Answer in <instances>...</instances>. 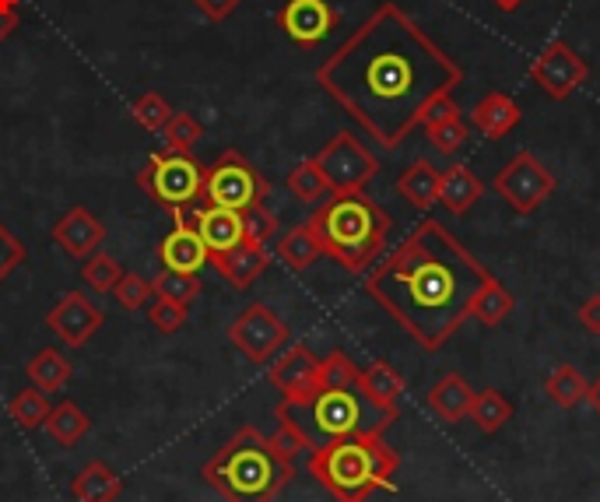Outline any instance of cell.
I'll list each match as a JSON object with an SVG mask.
<instances>
[{"mask_svg": "<svg viewBox=\"0 0 600 502\" xmlns=\"http://www.w3.org/2000/svg\"><path fill=\"white\" fill-rule=\"evenodd\" d=\"M460 82L456 60L393 0L316 67V85L387 151L404 145L422 127L425 109L439 95H453Z\"/></svg>", "mask_w": 600, "mask_h": 502, "instance_id": "6da1fadb", "label": "cell"}, {"mask_svg": "<svg viewBox=\"0 0 600 502\" xmlns=\"http://www.w3.org/2000/svg\"><path fill=\"white\" fill-rule=\"evenodd\" d=\"M485 264L460 239L425 218L383 264L366 278V292L425 352H439L464 327L471 299L485 285Z\"/></svg>", "mask_w": 600, "mask_h": 502, "instance_id": "7a4b0ae2", "label": "cell"}, {"mask_svg": "<svg viewBox=\"0 0 600 502\" xmlns=\"http://www.w3.org/2000/svg\"><path fill=\"white\" fill-rule=\"evenodd\" d=\"M298 439L277 426L274 436L246 426L204 464V481L225 502H274L295 478Z\"/></svg>", "mask_w": 600, "mask_h": 502, "instance_id": "3957f363", "label": "cell"}, {"mask_svg": "<svg viewBox=\"0 0 600 502\" xmlns=\"http://www.w3.org/2000/svg\"><path fill=\"white\" fill-rule=\"evenodd\" d=\"M274 415H277V426L288 429L303 450L327 447L348 436L387 432L397 421V415L376 408L358 387H348V390L316 387L303 397H282V405H277Z\"/></svg>", "mask_w": 600, "mask_h": 502, "instance_id": "277c9868", "label": "cell"}, {"mask_svg": "<svg viewBox=\"0 0 600 502\" xmlns=\"http://www.w3.org/2000/svg\"><path fill=\"white\" fill-rule=\"evenodd\" d=\"M319 239V250L351 274H366L387 250L393 218L366 190L330 194L306 222Z\"/></svg>", "mask_w": 600, "mask_h": 502, "instance_id": "5b68a950", "label": "cell"}, {"mask_svg": "<svg viewBox=\"0 0 600 502\" xmlns=\"http://www.w3.org/2000/svg\"><path fill=\"white\" fill-rule=\"evenodd\" d=\"M400 457L383 432L348 436L309 450V474L337 502H366L372 492H397Z\"/></svg>", "mask_w": 600, "mask_h": 502, "instance_id": "8992f818", "label": "cell"}, {"mask_svg": "<svg viewBox=\"0 0 600 502\" xmlns=\"http://www.w3.org/2000/svg\"><path fill=\"white\" fill-rule=\"evenodd\" d=\"M267 190H271L267 179L253 169L250 158L239 148H225L204 169V190H200V200L211 208H225V211L243 215L253 205H264Z\"/></svg>", "mask_w": 600, "mask_h": 502, "instance_id": "52a82bcc", "label": "cell"}, {"mask_svg": "<svg viewBox=\"0 0 600 502\" xmlns=\"http://www.w3.org/2000/svg\"><path fill=\"white\" fill-rule=\"evenodd\" d=\"M204 169L193 155H179V151H155L148 155L145 169L137 172V187H141L158 208H187L200 200L204 190Z\"/></svg>", "mask_w": 600, "mask_h": 502, "instance_id": "ba28073f", "label": "cell"}, {"mask_svg": "<svg viewBox=\"0 0 600 502\" xmlns=\"http://www.w3.org/2000/svg\"><path fill=\"white\" fill-rule=\"evenodd\" d=\"M324 172L330 194H348V190H366L376 172H379V158L369 151V145L351 130H337L319 155L313 158Z\"/></svg>", "mask_w": 600, "mask_h": 502, "instance_id": "9c48e42d", "label": "cell"}, {"mask_svg": "<svg viewBox=\"0 0 600 502\" xmlns=\"http://www.w3.org/2000/svg\"><path fill=\"white\" fill-rule=\"evenodd\" d=\"M288 324L267 303H250L229 327V341L235 345V352H243L253 366H267L288 345Z\"/></svg>", "mask_w": 600, "mask_h": 502, "instance_id": "30bf717a", "label": "cell"}, {"mask_svg": "<svg viewBox=\"0 0 600 502\" xmlns=\"http://www.w3.org/2000/svg\"><path fill=\"white\" fill-rule=\"evenodd\" d=\"M495 194L506 200L516 215H534L555 194V176L530 151L513 155L506 169L495 176Z\"/></svg>", "mask_w": 600, "mask_h": 502, "instance_id": "8fae6325", "label": "cell"}, {"mask_svg": "<svg viewBox=\"0 0 600 502\" xmlns=\"http://www.w3.org/2000/svg\"><path fill=\"white\" fill-rule=\"evenodd\" d=\"M530 77H534V85L541 88L548 98H555V103H562V98H569L579 85L587 82V77H590V67H587V60L579 56L569 43H562V39H555V43H548L541 53L534 56Z\"/></svg>", "mask_w": 600, "mask_h": 502, "instance_id": "7c38bea8", "label": "cell"}, {"mask_svg": "<svg viewBox=\"0 0 600 502\" xmlns=\"http://www.w3.org/2000/svg\"><path fill=\"white\" fill-rule=\"evenodd\" d=\"M103 324H106V313L98 310L85 292L60 295L53 303V310L46 313L50 334L67 348H85L88 341L103 331Z\"/></svg>", "mask_w": 600, "mask_h": 502, "instance_id": "4fadbf2b", "label": "cell"}, {"mask_svg": "<svg viewBox=\"0 0 600 502\" xmlns=\"http://www.w3.org/2000/svg\"><path fill=\"white\" fill-rule=\"evenodd\" d=\"M176 226L183 229H193L200 236V243L208 247V260L232 250L235 243H243V215L239 211H225V208H197V205H187V208H176L172 211Z\"/></svg>", "mask_w": 600, "mask_h": 502, "instance_id": "5bb4252c", "label": "cell"}, {"mask_svg": "<svg viewBox=\"0 0 600 502\" xmlns=\"http://www.w3.org/2000/svg\"><path fill=\"white\" fill-rule=\"evenodd\" d=\"M277 25L298 50H316L337 29V11L330 0H285L277 8Z\"/></svg>", "mask_w": 600, "mask_h": 502, "instance_id": "9a60e30c", "label": "cell"}, {"mask_svg": "<svg viewBox=\"0 0 600 502\" xmlns=\"http://www.w3.org/2000/svg\"><path fill=\"white\" fill-rule=\"evenodd\" d=\"M267 379L282 397H303L319 387V358L306 345H288L267 366Z\"/></svg>", "mask_w": 600, "mask_h": 502, "instance_id": "2e32d148", "label": "cell"}, {"mask_svg": "<svg viewBox=\"0 0 600 502\" xmlns=\"http://www.w3.org/2000/svg\"><path fill=\"white\" fill-rule=\"evenodd\" d=\"M50 236H53V243L64 250L67 257L85 260V257H92L98 247H103L106 226L98 222V215H92L88 208L77 205L64 218H56V226L50 229Z\"/></svg>", "mask_w": 600, "mask_h": 502, "instance_id": "e0dca14e", "label": "cell"}, {"mask_svg": "<svg viewBox=\"0 0 600 502\" xmlns=\"http://www.w3.org/2000/svg\"><path fill=\"white\" fill-rule=\"evenodd\" d=\"M208 264H214V271L222 274L232 289L246 292V289L253 285V281L267 271L271 253H267V247H264V243H250V239H243V243H235L232 250L211 257Z\"/></svg>", "mask_w": 600, "mask_h": 502, "instance_id": "ac0fdd59", "label": "cell"}, {"mask_svg": "<svg viewBox=\"0 0 600 502\" xmlns=\"http://www.w3.org/2000/svg\"><path fill=\"white\" fill-rule=\"evenodd\" d=\"M158 260H162V271L200 274L208 264V247L200 243V236L193 229L176 226L162 243H158Z\"/></svg>", "mask_w": 600, "mask_h": 502, "instance_id": "d6986e66", "label": "cell"}, {"mask_svg": "<svg viewBox=\"0 0 600 502\" xmlns=\"http://www.w3.org/2000/svg\"><path fill=\"white\" fill-rule=\"evenodd\" d=\"M485 197V184L467 166H450L439 172V205L450 215H467Z\"/></svg>", "mask_w": 600, "mask_h": 502, "instance_id": "ffe728a7", "label": "cell"}, {"mask_svg": "<svg viewBox=\"0 0 600 502\" xmlns=\"http://www.w3.org/2000/svg\"><path fill=\"white\" fill-rule=\"evenodd\" d=\"M124 492V478H119L106 460H92L71 481L74 502H116Z\"/></svg>", "mask_w": 600, "mask_h": 502, "instance_id": "44dd1931", "label": "cell"}, {"mask_svg": "<svg viewBox=\"0 0 600 502\" xmlns=\"http://www.w3.org/2000/svg\"><path fill=\"white\" fill-rule=\"evenodd\" d=\"M358 390H362L376 408H383L390 415H400L397 405L404 397V376H400L390 363H372L366 369H358Z\"/></svg>", "mask_w": 600, "mask_h": 502, "instance_id": "7402d4cb", "label": "cell"}, {"mask_svg": "<svg viewBox=\"0 0 600 502\" xmlns=\"http://www.w3.org/2000/svg\"><path fill=\"white\" fill-rule=\"evenodd\" d=\"M471 400H474V390L464 376H456V373H446L439 384L429 390L425 397V405L435 418H443V421H464L467 411H471Z\"/></svg>", "mask_w": 600, "mask_h": 502, "instance_id": "603a6c76", "label": "cell"}, {"mask_svg": "<svg viewBox=\"0 0 600 502\" xmlns=\"http://www.w3.org/2000/svg\"><path fill=\"white\" fill-rule=\"evenodd\" d=\"M397 194L418 211L435 208L439 205V169L429 163V158H414V163L397 176Z\"/></svg>", "mask_w": 600, "mask_h": 502, "instance_id": "cb8c5ba5", "label": "cell"}, {"mask_svg": "<svg viewBox=\"0 0 600 502\" xmlns=\"http://www.w3.org/2000/svg\"><path fill=\"white\" fill-rule=\"evenodd\" d=\"M519 116H524V113H519V106L506 92H488L482 103L471 109V124L485 137L495 140V137H506L519 124Z\"/></svg>", "mask_w": 600, "mask_h": 502, "instance_id": "d4e9b609", "label": "cell"}, {"mask_svg": "<svg viewBox=\"0 0 600 502\" xmlns=\"http://www.w3.org/2000/svg\"><path fill=\"white\" fill-rule=\"evenodd\" d=\"M25 376H29V384L39 387L43 394H56V390H64L71 384L74 366H71V358L60 348H43V352H35L29 358Z\"/></svg>", "mask_w": 600, "mask_h": 502, "instance_id": "484cf974", "label": "cell"}, {"mask_svg": "<svg viewBox=\"0 0 600 502\" xmlns=\"http://www.w3.org/2000/svg\"><path fill=\"white\" fill-rule=\"evenodd\" d=\"M50 439L56 447H64V450H74L82 439L88 436L92 429V418L74 405V400H60L56 408H50V418H46V426Z\"/></svg>", "mask_w": 600, "mask_h": 502, "instance_id": "4316f807", "label": "cell"}, {"mask_svg": "<svg viewBox=\"0 0 600 502\" xmlns=\"http://www.w3.org/2000/svg\"><path fill=\"white\" fill-rule=\"evenodd\" d=\"M513 295H509V289L498 281L495 274H488L485 278V285L474 292V299H471V316L477 320V324H485V327H498L503 320L513 313Z\"/></svg>", "mask_w": 600, "mask_h": 502, "instance_id": "83f0119b", "label": "cell"}, {"mask_svg": "<svg viewBox=\"0 0 600 502\" xmlns=\"http://www.w3.org/2000/svg\"><path fill=\"white\" fill-rule=\"evenodd\" d=\"M277 257L285 260V268H292L295 274L309 271L319 257H324V250H319V239L313 236L309 226H295L292 232L282 236V243H277Z\"/></svg>", "mask_w": 600, "mask_h": 502, "instance_id": "f1b7e54d", "label": "cell"}, {"mask_svg": "<svg viewBox=\"0 0 600 502\" xmlns=\"http://www.w3.org/2000/svg\"><path fill=\"white\" fill-rule=\"evenodd\" d=\"M467 418H471L485 436H495V432L513 418V405H509V400L498 394V390L488 387V390H477V394H474Z\"/></svg>", "mask_w": 600, "mask_h": 502, "instance_id": "f546056e", "label": "cell"}, {"mask_svg": "<svg viewBox=\"0 0 600 502\" xmlns=\"http://www.w3.org/2000/svg\"><path fill=\"white\" fill-rule=\"evenodd\" d=\"M8 415L11 421L22 432H35V429H43L46 426V418H50V400L46 394L39 390V387H25V390H18L11 400H8Z\"/></svg>", "mask_w": 600, "mask_h": 502, "instance_id": "4dcf8cb0", "label": "cell"}, {"mask_svg": "<svg viewBox=\"0 0 600 502\" xmlns=\"http://www.w3.org/2000/svg\"><path fill=\"white\" fill-rule=\"evenodd\" d=\"M285 187H288V194H292L295 200H303V205H319V200L330 194L327 179H324V172H319V166L313 163V158L298 163V166L288 172Z\"/></svg>", "mask_w": 600, "mask_h": 502, "instance_id": "1f68e13d", "label": "cell"}, {"mask_svg": "<svg viewBox=\"0 0 600 502\" xmlns=\"http://www.w3.org/2000/svg\"><path fill=\"white\" fill-rule=\"evenodd\" d=\"M545 394L555 400L558 408H576L587 397V379L579 376L572 366H555L551 376L545 379Z\"/></svg>", "mask_w": 600, "mask_h": 502, "instance_id": "d6a6232c", "label": "cell"}, {"mask_svg": "<svg viewBox=\"0 0 600 502\" xmlns=\"http://www.w3.org/2000/svg\"><path fill=\"white\" fill-rule=\"evenodd\" d=\"M119 278H124V268H119L116 257H109V253H92V257H85L82 281H85V285H88L95 295H113Z\"/></svg>", "mask_w": 600, "mask_h": 502, "instance_id": "836d02e7", "label": "cell"}, {"mask_svg": "<svg viewBox=\"0 0 600 502\" xmlns=\"http://www.w3.org/2000/svg\"><path fill=\"white\" fill-rule=\"evenodd\" d=\"M162 134H166V148L169 151L193 155V148L204 140V124H200V119L190 116V113H172L169 124L162 127Z\"/></svg>", "mask_w": 600, "mask_h": 502, "instance_id": "e575fe53", "label": "cell"}, {"mask_svg": "<svg viewBox=\"0 0 600 502\" xmlns=\"http://www.w3.org/2000/svg\"><path fill=\"white\" fill-rule=\"evenodd\" d=\"M151 289H155V299H169V303H179V306H190L193 299L200 295V274H179V271H162L158 278H151Z\"/></svg>", "mask_w": 600, "mask_h": 502, "instance_id": "d590c367", "label": "cell"}, {"mask_svg": "<svg viewBox=\"0 0 600 502\" xmlns=\"http://www.w3.org/2000/svg\"><path fill=\"white\" fill-rule=\"evenodd\" d=\"M358 384V366L351 363V355L334 348L327 358H319V387L327 390H348Z\"/></svg>", "mask_w": 600, "mask_h": 502, "instance_id": "8d00e7d4", "label": "cell"}, {"mask_svg": "<svg viewBox=\"0 0 600 502\" xmlns=\"http://www.w3.org/2000/svg\"><path fill=\"white\" fill-rule=\"evenodd\" d=\"M425 137L439 155H453L471 140V127L464 124V116H453V119H443V124H429Z\"/></svg>", "mask_w": 600, "mask_h": 502, "instance_id": "74e56055", "label": "cell"}, {"mask_svg": "<svg viewBox=\"0 0 600 502\" xmlns=\"http://www.w3.org/2000/svg\"><path fill=\"white\" fill-rule=\"evenodd\" d=\"M151 295H155L151 281L141 278V274H130V271H124V278H119V281H116V289H113V299L119 303V310H127V313H141V310H148Z\"/></svg>", "mask_w": 600, "mask_h": 502, "instance_id": "f35d334b", "label": "cell"}, {"mask_svg": "<svg viewBox=\"0 0 600 502\" xmlns=\"http://www.w3.org/2000/svg\"><path fill=\"white\" fill-rule=\"evenodd\" d=\"M134 124L137 127H145V130H162L169 124V116H172V106L166 103V95H158V92H145L141 98H134Z\"/></svg>", "mask_w": 600, "mask_h": 502, "instance_id": "ab89813d", "label": "cell"}, {"mask_svg": "<svg viewBox=\"0 0 600 502\" xmlns=\"http://www.w3.org/2000/svg\"><path fill=\"white\" fill-rule=\"evenodd\" d=\"M274 236H277V218L267 205H253L243 211V239L267 247V239H274Z\"/></svg>", "mask_w": 600, "mask_h": 502, "instance_id": "60d3db41", "label": "cell"}, {"mask_svg": "<svg viewBox=\"0 0 600 502\" xmlns=\"http://www.w3.org/2000/svg\"><path fill=\"white\" fill-rule=\"evenodd\" d=\"M29 260V250L25 243L18 239L4 222H0V285L11 278V271H18Z\"/></svg>", "mask_w": 600, "mask_h": 502, "instance_id": "b9f144b4", "label": "cell"}, {"mask_svg": "<svg viewBox=\"0 0 600 502\" xmlns=\"http://www.w3.org/2000/svg\"><path fill=\"white\" fill-rule=\"evenodd\" d=\"M148 320L158 334H176L187 324V306L169 303V299H155V303H148Z\"/></svg>", "mask_w": 600, "mask_h": 502, "instance_id": "7bdbcfd3", "label": "cell"}, {"mask_svg": "<svg viewBox=\"0 0 600 502\" xmlns=\"http://www.w3.org/2000/svg\"><path fill=\"white\" fill-rule=\"evenodd\" d=\"M197 11L208 18V22H225V18H232L239 11V4L243 0H193Z\"/></svg>", "mask_w": 600, "mask_h": 502, "instance_id": "ee69618b", "label": "cell"}, {"mask_svg": "<svg viewBox=\"0 0 600 502\" xmlns=\"http://www.w3.org/2000/svg\"><path fill=\"white\" fill-rule=\"evenodd\" d=\"M453 116H460V106L453 103V95H439L435 103L425 109L422 127H429V124H443V119H453Z\"/></svg>", "mask_w": 600, "mask_h": 502, "instance_id": "f6af8a7d", "label": "cell"}, {"mask_svg": "<svg viewBox=\"0 0 600 502\" xmlns=\"http://www.w3.org/2000/svg\"><path fill=\"white\" fill-rule=\"evenodd\" d=\"M579 324H583L590 334H600V295L583 299V306H579Z\"/></svg>", "mask_w": 600, "mask_h": 502, "instance_id": "bcb514c9", "label": "cell"}, {"mask_svg": "<svg viewBox=\"0 0 600 502\" xmlns=\"http://www.w3.org/2000/svg\"><path fill=\"white\" fill-rule=\"evenodd\" d=\"M18 22H22V18H18L14 8H0V43H8V39L14 35Z\"/></svg>", "mask_w": 600, "mask_h": 502, "instance_id": "7dc6e473", "label": "cell"}, {"mask_svg": "<svg viewBox=\"0 0 600 502\" xmlns=\"http://www.w3.org/2000/svg\"><path fill=\"white\" fill-rule=\"evenodd\" d=\"M583 400H590V408L600 415V376L593 379V384H587V397Z\"/></svg>", "mask_w": 600, "mask_h": 502, "instance_id": "c3c4849f", "label": "cell"}, {"mask_svg": "<svg viewBox=\"0 0 600 502\" xmlns=\"http://www.w3.org/2000/svg\"><path fill=\"white\" fill-rule=\"evenodd\" d=\"M492 4H495L498 11H516L519 4H524V0H492Z\"/></svg>", "mask_w": 600, "mask_h": 502, "instance_id": "681fc988", "label": "cell"}, {"mask_svg": "<svg viewBox=\"0 0 600 502\" xmlns=\"http://www.w3.org/2000/svg\"><path fill=\"white\" fill-rule=\"evenodd\" d=\"M18 4H22V0H0V8H14L18 11Z\"/></svg>", "mask_w": 600, "mask_h": 502, "instance_id": "f907efd6", "label": "cell"}]
</instances>
